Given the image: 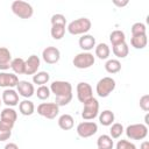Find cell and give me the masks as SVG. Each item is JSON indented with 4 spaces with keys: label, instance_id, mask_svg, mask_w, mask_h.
<instances>
[{
    "label": "cell",
    "instance_id": "5b68a950",
    "mask_svg": "<svg viewBox=\"0 0 149 149\" xmlns=\"http://www.w3.org/2000/svg\"><path fill=\"white\" fill-rule=\"evenodd\" d=\"M125 132L130 140H144L148 135V127L144 123H133L129 125Z\"/></svg>",
    "mask_w": 149,
    "mask_h": 149
},
{
    "label": "cell",
    "instance_id": "4dcf8cb0",
    "mask_svg": "<svg viewBox=\"0 0 149 149\" xmlns=\"http://www.w3.org/2000/svg\"><path fill=\"white\" fill-rule=\"evenodd\" d=\"M125 132V128L121 123L119 122H114L111 125V129H109V136L112 139H119Z\"/></svg>",
    "mask_w": 149,
    "mask_h": 149
},
{
    "label": "cell",
    "instance_id": "60d3db41",
    "mask_svg": "<svg viewBox=\"0 0 149 149\" xmlns=\"http://www.w3.org/2000/svg\"><path fill=\"white\" fill-rule=\"evenodd\" d=\"M144 121H146V123H144V125H146V126H148V125H149V115H148V114L144 116Z\"/></svg>",
    "mask_w": 149,
    "mask_h": 149
},
{
    "label": "cell",
    "instance_id": "f35d334b",
    "mask_svg": "<svg viewBox=\"0 0 149 149\" xmlns=\"http://www.w3.org/2000/svg\"><path fill=\"white\" fill-rule=\"evenodd\" d=\"M3 149H19V146L14 142H9L3 147Z\"/></svg>",
    "mask_w": 149,
    "mask_h": 149
},
{
    "label": "cell",
    "instance_id": "4fadbf2b",
    "mask_svg": "<svg viewBox=\"0 0 149 149\" xmlns=\"http://www.w3.org/2000/svg\"><path fill=\"white\" fill-rule=\"evenodd\" d=\"M17 119V113L13 107H6L2 109L1 114H0V121L5 125H7L8 127L13 128L15 125V121Z\"/></svg>",
    "mask_w": 149,
    "mask_h": 149
},
{
    "label": "cell",
    "instance_id": "1f68e13d",
    "mask_svg": "<svg viewBox=\"0 0 149 149\" xmlns=\"http://www.w3.org/2000/svg\"><path fill=\"white\" fill-rule=\"evenodd\" d=\"M130 31H132V36L147 34V27H146V24L142 23V22H135V23L132 26Z\"/></svg>",
    "mask_w": 149,
    "mask_h": 149
},
{
    "label": "cell",
    "instance_id": "44dd1931",
    "mask_svg": "<svg viewBox=\"0 0 149 149\" xmlns=\"http://www.w3.org/2000/svg\"><path fill=\"white\" fill-rule=\"evenodd\" d=\"M97 147L98 149H113L114 147L113 139L107 134H102L97 140Z\"/></svg>",
    "mask_w": 149,
    "mask_h": 149
},
{
    "label": "cell",
    "instance_id": "ac0fdd59",
    "mask_svg": "<svg viewBox=\"0 0 149 149\" xmlns=\"http://www.w3.org/2000/svg\"><path fill=\"white\" fill-rule=\"evenodd\" d=\"M10 63H12L10 51L5 47H0V70L2 71L8 70L10 68Z\"/></svg>",
    "mask_w": 149,
    "mask_h": 149
},
{
    "label": "cell",
    "instance_id": "6da1fadb",
    "mask_svg": "<svg viewBox=\"0 0 149 149\" xmlns=\"http://www.w3.org/2000/svg\"><path fill=\"white\" fill-rule=\"evenodd\" d=\"M50 91L55 94V102L58 106H66L72 100V85L65 80H55L50 84Z\"/></svg>",
    "mask_w": 149,
    "mask_h": 149
},
{
    "label": "cell",
    "instance_id": "7c38bea8",
    "mask_svg": "<svg viewBox=\"0 0 149 149\" xmlns=\"http://www.w3.org/2000/svg\"><path fill=\"white\" fill-rule=\"evenodd\" d=\"M1 100L7 107H14V106L19 105V102H20L19 93L14 88H5V91L2 92V95H1Z\"/></svg>",
    "mask_w": 149,
    "mask_h": 149
},
{
    "label": "cell",
    "instance_id": "5bb4252c",
    "mask_svg": "<svg viewBox=\"0 0 149 149\" xmlns=\"http://www.w3.org/2000/svg\"><path fill=\"white\" fill-rule=\"evenodd\" d=\"M19 77L15 73L10 72H0V87L5 88H13L17 85Z\"/></svg>",
    "mask_w": 149,
    "mask_h": 149
},
{
    "label": "cell",
    "instance_id": "8d00e7d4",
    "mask_svg": "<svg viewBox=\"0 0 149 149\" xmlns=\"http://www.w3.org/2000/svg\"><path fill=\"white\" fill-rule=\"evenodd\" d=\"M140 107L144 112L149 111V94H144L140 98Z\"/></svg>",
    "mask_w": 149,
    "mask_h": 149
},
{
    "label": "cell",
    "instance_id": "603a6c76",
    "mask_svg": "<svg viewBox=\"0 0 149 149\" xmlns=\"http://www.w3.org/2000/svg\"><path fill=\"white\" fill-rule=\"evenodd\" d=\"M147 43H148L147 34L132 36V38H130V44L135 49H144L147 47Z\"/></svg>",
    "mask_w": 149,
    "mask_h": 149
},
{
    "label": "cell",
    "instance_id": "2e32d148",
    "mask_svg": "<svg viewBox=\"0 0 149 149\" xmlns=\"http://www.w3.org/2000/svg\"><path fill=\"white\" fill-rule=\"evenodd\" d=\"M24 74H35L41 65V59L36 55H30L26 61H24Z\"/></svg>",
    "mask_w": 149,
    "mask_h": 149
},
{
    "label": "cell",
    "instance_id": "e575fe53",
    "mask_svg": "<svg viewBox=\"0 0 149 149\" xmlns=\"http://www.w3.org/2000/svg\"><path fill=\"white\" fill-rule=\"evenodd\" d=\"M115 149H136V146L128 140H119L116 142Z\"/></svg>",
    "mask_w": 149,
    "mask_h": 149
},
{
    "label": "cell",
    "instance_id": "484cf974",
    "mask_svg": "<svg viewBox=\"0 0 149 149\" xmlns=\"http://www.w3.org/2000/svg\"><path fill=\"white\" fill-rule=\"evenodd\" d=\"M24 59L21 58V57H17V58H14L12 59V63H10V69L13 70V72L17 76V74H24Z\"/></svg>",
    "mask_w": 149,
    "mask_h": 149
},
{
    "label": "cell",
    "instance_id": "3957f363",
    "mask_svg": "<svg viewBox=\"0 0 149 149\" xmlns=\"http://www.w3.org/2000/svg\"><path fill=\"white\" fill-rule=\"evenodd\" d=\"M10 9L20 19H30L34 14L33 6L26 1H22V0L13 1L10 5Z\"/></svg>",
    "mask_w": 149,
    "mask_h": 149
},
{
    "label": "cell",
    "instance_id": "d4e9b609",
    "mask_svg": "<svg viewBox=\"0 0 149 149\" xmlns=\"http://www.w3.org/2000/svg\"><path fill=\"white\" fill-rule=\"evenodd\" d=\"M112 51H113L114 56H116L118 58H126L129 54V47L126 42H123L121 44L112 47Z\"/></svg>",
    "mask_w": 149,
    "mask_h": 149
},
{
    "label": "cell",
    "instance_id": "8fae6325",
    "mask_svg": "<svg viewBox=\"0 0 149 149\" xmlns=\"http://www.w3.org/2000/svg\"><path fill=\"white\" fill-rule=\"evenodd\" d=\"M42 58L47 64H56L61 58V51L56 47H47L42 51Z\"/></svg>",
    "mask_w": 149,
    "mask_h": 149
},
{
    "label": "cell",
    "instance_id": "d6986e66",
    "mask_svg": "<svg viewBox=\"0 0 149 149\" xmlns=\"http://www.w3.org/2000/svg\"><path fill=\"white\" fill-rule=\"evenodd\" d=\"M19 111L22 115L29 116L35 112V105H34L33 101H30L28 99H24V100L19 102Z\"/></svg>",
    "mask_w": 149,
    "mask_h": 149
},
{
    "label": "cell",
    "instance_id": "9a60e30c",
    "mask_svg": "<svg viewBox=\"0 0 149 149\" xmlns=\"http://www.w3.org/2000/svg\"><path fill=\"white\" fill-rule=\"evenodd\" d=\"M16 88H17L19 95H21L26 99H28V98H30L35 94V87L28 80H19V83L16 85Z\"/></svg>",
    "mask_w": 149,
    "mask_h": 149
},
{
    "label": "cell",
    "instance_id": "277c9868",
    "mask_svg": "<svg viewBox=\"0 0 149 149\" xmlns=\"http://www.w3.org/2000/svg\"><path fill=\"white\" fill-rule=\"evenodd\" d=\"M115 86L116 83L112 77H104L97 83L95 92L100 98H106L115 90Z\"/></svg>",
    "mask_w": 149,
    "mask_h": 149
},
{
    "label": "cell",
    "instance_id": "f1b7e54d",
    "mask_svg": "<svg viewBox=\"0 0 149 149\" xmlns=\"http://www.w3.org/2000/svg\"><path fill=\"white\" fill-rule=\"evenodd\" d=\"M105 70L108 73H111V74L118 73L121 70V63H120V61L119 59H108L105 63Z\"/></svg>",
    "mask_w": 149,
    "mask_h": 149
},
{
    "label": "cell",
    "instance_id": "e0dca14e",
    "mask_svg": "<svg viewBox=\"0 0 149 149\" xmlns=\"http://www.w3.org/2000/svg\"><path fill=\"white\" fill-rule=\"evenodd\" d=\"M78 43H79V48L83 51L90 52L93 48H95V37L93 35L85 34V35H81V37L79 38Z\"/></svg>",
    "mask_w": 149,
    "mask_h": 149
},
{
    "label": "cell",
    "instance_id": "74e56055",
    "mask_svg": "<svg viewBox=\"0 0 149 149\" xmlns=\"http://www.w3.org/2000/svg\"><path fill=\"white\" fill-rule=\"evenodd\" d=\"M113 3H114L115 6H118V7H125V6H127V5H128V0H125V1L114 0V1H113Z\"/></svg>",
    "mask_w": 149,
    "mask_h": 149
},
{
    "label": "cell",
    "instance_id": "cb8c5ba5",
    "mask_svg": "<svg viewBox=\"0 0 149 149\" xmlns=\"http://www.w3.org/2000/svg\"><path fill=\"white\" fill-rule=\"evenodd\" d=\"M94 52L99 59H107L109 57L111 49L106 43H99V44H95Z\"/></svg>",
    "mask_w": 149,
    "mask_h": 149
},
{
    "label": "cell",
    "instance_id": "ffe728a7",
    "mask_svg": "<svg viewBox=\"0 0 149 149\" xmlns=\"http://www.w3.org/2000/svg\"><path fill=\"white\" fill-rule=\"evenodd\" d=\"M73 125H74V120H73V116L70 115V114H62L58 118V126L63 130H70V129H72L73 128Z\"/></svg>",
    "mask_w": 149,
    "mask_h": 149
},
{
    "label": "cell",
    "instance_id": "b9f144b4",
    "mask_svg": "<svg viewBox=\"0 0 149 149\" xmlns=\"http://www.w3.org/2000/svg\"><path fill=\"white\" fill-rule=\"evenodd\" d=\"M1 104H2V100H1V99H0V105H1Z\"/></svg>",
    "mask_w": 149,
    "mask_h": 149
},
{
    "label": "cell",
    "instance_id": "52a82bcc",
    "mask_svg": "<svg viewBox=\"0 0 149 149\" xmlns=\"http://www.w3.org/2000/svg\"><path fill=\"white\" fill-rule=\"evenodd\" d=\"M58 113L59 106L56 102H41L37 106V114L45 119L52 120L58 115Z\"/></svg>",
    "mask_w": 149,
    "mask_h": 149
},
{
    "label": "cell",
    "instance_id": "7a4b0ae2",
    "mask_svg": "<svg viewBox=\"0 0 149 149\" xmlns=\"http://www.w3.org/2000/svg\"><path fill=\"white\" fill-rule=\"evenodd\" d=\"M92 27V22L87 17H79L73 21H71L66 29L71 35H85L90 31Z\"/></svg>",
    "mask_w": 149,
    "mask_h": 149
},
{
    "label": "cell",
    "instance_id": "30bf717a",
    "mask_svg": "<svg viewBox=\"0 0 149 149\" xmlns=\"http://www.w3.org/2000/svg\"><path fill=\"white\" fill-rule=\"evenodd\" d=\"M76 91H77V98L80 102L85 104L86 101H88L90 99L93 98V90L91 87V85L86 81H80L77 84V87H76Z\"/></svg>",
    "mask_w": 149,
    "mask_h": 149
},
{
    "label": "cell",
    "instance_id": "7402d4cb",
    "mask_svg": "<svg viewBox=\"0 0 149 149\" xmlns=\"http://www.w3.org/2000/svg\"><path fill=\"white\" fill-rule=\"evenodd\" d=\"M114 120H115V115L112 111L109 109H105L102 112H100L99 114V122L102 125V126H111L112 123H114Z\"/></svg>",
    "mask_w": 149,
    "mask_h": 149
},
{
    "label": "cell",
    "instance_id": "ab89813d",
    "mask_svg": "<svg viewBox=\"0 0 149 149\" xmlns=\"http://www.w3.org/2000/svg\"><path fill=\"white\" fill-rule=\"evenodd\" d=\"M140 149H149V141H143L140 146Z\"/></svg>",
    "mask_w": 149,
    "mask_h": 149
},
{
    "label": "cell",
    "instance_id": "4316f807",
    "mask_svg": "<svg viewBox=\"0 0 149 149\" xmlns=\"http://www.w3.org/2000/svg\"><path fill=\"white\" fill-rule=\"evenodd\" d=\"M109 41L112 43V47L114 45H118V44H121L123 42H126V35L122 30H113L111 34H109Z\"/></svg>",
    "mask_w": 149,
    "mask_h": 149
},
{
    "label": "cell",
    "instance_id": "d590c367",
    "mask_svg": "<svg viewBox=\"0 0 149 149\" xmlns=\"http://www.w3.org/2000/svg\"><path fill=\"white\" fill-rule=\"evenodd\" d=\"M51 26L59 24V26H66V19L63 14H54L51 16Z\"/></svg>",
    "mask_w": 149,
    "mask_h": 149
},
{
    "label": "cell",
    "instance_id": "9c48e42d",
    "mask_svg": "<svg viewBox=\"0 0 149 149\" xmlns=\"http://www.w3.org/2000/svg\"><path fill=\"white\" fill-rule=\"evenodd\" d=\"M76 130L80 137L87 139V137L93 136L98 132V125L94 121H83V122L78 123Z\"/></svg>",
    "mask_w": 149,
    "mask_h": 149
},
{
    "label": "cell",
    "instance_id": "836d02e7",
    "mask_svg": "<svg viewBox=\"0 0 149 149\" xmlns=\"http://www.w3.org/2000/svg\"><path fill=\"white\" fill-rule=\"evenodd\" d=\"M12 129L10 127H8L7 125L2 123L0 121V142H3V141H7L10 135H12Z\"/></svg>",
    "mask_w": 149,
    "mask_h": 149
},
{
    "label": "cell",
    "instance_id": "83f0119b",
    "mask_svg": "<svg viewBox=\"0 0 149 149\" xmlns=\"http://www.w3.org/2000/svg\"><path fill=\"white\" fill-rule=\"evenodd\" d=\"M50 80V74L47 71H38L33 76V83L37 84L38 86L45 85Z\"/></svg>",
    "mask_w": 149,
    "mask_h": 149
},
{
    "label": "cell",
    "instance_id": "f546056e",
    "mask_svg": "<svg viewBox=\"0 0 149 149\" xmlns=\"http://www.w3.org/2000/svg\"><path fill=\"white\" fill-rule=\"evenodd\" d=\"M50 34H51V37L54 40H61V38H63L64 35H65V26H59V24L51 26Z\"/></svg>",
    "mask_w": 149,
    "mask_h": 149
},
{
    "label": "cell",
    "instance_id": "ba28073f",
    "mask_svg": "<svg viewBox=\"0 0 149 149\" xmlns=\"http://www.w3.org/2000/svg\"><path fill=\"white\" fill-rule=\"evenodd\" d=\"M84 105V108L81 111V118L86 121L93 120L94 118L98 116L99 114V101L95 98L90 99L88 101H86Z\"/></svg>",
    "mask_w": 149,
    "mask_h": 149
},
{
    "label": "cell",
    "instance_id": "8992f818",
    "mask_svg": "<svg viewBox=\"0 0 149 149\" xmlns=\"http://www.w3.org/2000/svg\"><path fill=\"white\" fill-rule=\"evenodd\" d=\"M94 62H95V58H94L93 54L87 52V51L77 54L72 59V63H73L74 68H77V69H88L94 64Z\"/></svg>",
    "mask_w": 149,
    "mask_h": 149
},
{
    "label": "cell",
    "instance_id": "d6a6232c",
    "mask_svg": "<svg viewBox=\"0 0 149 149\" xmlns=\"http://www.w3.org/2000/svg\"><path fill=\"white\" fill-rule=\"evenodd\" d=\"M35 93H36V95H37V98L40 100H47L50 97L51 91H50V88L47 85H42V86H38L37 87V90L35 91Z\"/></svg>",
    "mask_w": 149,
    "mask_h": 149
}]
</instances>
